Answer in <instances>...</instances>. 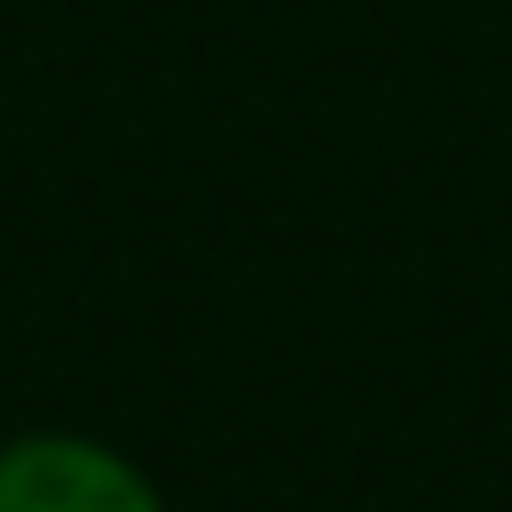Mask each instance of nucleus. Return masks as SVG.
Returning a JSON list of instances; mask_svg holds the SVG:
<instances>
[{
    "instance_id": "1",
    "label": "nucleus",
    "mask_w": 512,
    "mask_h": 512,
    "mask_svg": "<svg viewBox=\"0 0 512 512\" xmlns=\"http://www.w3.org/2000/svg\"><path fill=\"white\" fill-rule=\"evenodd\" d=\"M0 512H168V496L120 440L32 424L0 440Z\"/></svg>"
}]
</instances>
